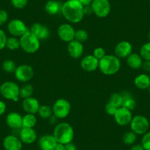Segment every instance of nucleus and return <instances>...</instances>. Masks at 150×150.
I'll use <instances>...</instances> for the list:
<instances>
[{"mask_svg": "<svg viewBox=\"0 0 150 150\" xmlns=\"http://www.w3.org/2000/svg\"><path fill=\"white\" fill-rule=\"evenodd\" d=\"M61 13L66 21L72 24L81 22L85 16L84 7L77 0H67L61 7Z\"/></svg>", "mask_w": 150, "mask_h": 150, "instance_id": "f257e3e1", "label": "nucleus"}, {"mask_svg": "<svg viewBox=\"0 0 150 150\" xmlns=\"http://www.w3.org/2000/svg\"><path fill=\"white\" fill-rule=\"evenodd\" d=\"M121 66L120 58L112 54H106L99 61V69L103 74L107 76H111L118 73Z\"/></svg>", "mask_w": 150, "mask_h": 150, "instance_id": "f03ea898", "label": "nucleus"}, {"mask_svg": "<svg viewBox=\"0 0 150 150\" xmlns=\"http://www.w3.org/2000/svg\"><path fill=\"white\" fill-rule=\"evenodd\" d=\"M52 135L58 144L65 145L73 141L74 138V130L71 125L69 123L60 122L54 127Z\"/></svg>", "mask_w": 150, "mask_h": 150, "instance_id": "7ed1b4c3", "label": "nucleus"}, {"mask_svg": "<svg viewBox=\"0 0 150 150\" xmlns=\"http://www.w3.org/2000/svg\"><path fill=\"white\" fill-rule=\"evenodd\" d=\"M19 40L20 48L27 54H34L40 49L41 41L30 30L20 37Z\"/></svg>", "mask_w": 150, "mask_h": 150, "instance_id": "20e7f679", "label": "nucleus"}, {"mask_svg": "<svg viewBox=\"0 0 150 150\" xmlns=\"http://www.w3.org/2000/svg\"><path fill=\"white\" fill-rule=\"evenodd\" d=\"M20 87L16 83L6 81L0 86V94L8 100L18 102L19 99Z\"/></svg>", "mask_w": 150, "mask_h": 150, "instance_id": "39448f33", "label": "nucleus"}, {"mask_svg": "<svg viewBox=\"0 0 150 150\" xmlns=\"http://www.w3.org/2000/svg\"><path fill=\"white\" fill-rule=\"evenodd\" d=\"M52 108L53 116L57 119H66L70 114L71 106L67 99L60 98L55 101Z\"/></svg>", "mask_w": 150, "mask_h": 150, "instance_id": "423d86ee", "label": "nucleus"}, {"mask_svg": "<svg viewBox=\"0 0 150 150\" xmlns=\"http://www.w3.org/2000/svg\"><path fill=\"white\" fill-rule=\"evenodd\" d=\"M131 131L136 135H144L148 132L149 128V122L146 116L143 115H136L133 116L130 124Z\"/></svg>", "mask_w": 150, "mask_h": 150, "instance_id": "0eeeda50", "label": "nucleus"}, {"mask_svg": "<svg viewBox=\"0 0 150 150\" xmlns=\"http://www.w3.org/2000/svg\"><path fill=\"white\" fill-rule=\"evenodd\" d=\"M92 12L99 18H105L111 11L109 0H93L91 4Z\"/></svg>", "mask_w": 150, "mask_h": 150, "instance_id": "6e6552de", "label": "nucleus"}, {"mask_svg": "<svg viewBox=\"0 0 150 150\" xmlns=\"http://www.w3.org/2000/svg\"><path fill=\"white\" fill-rule=\"evenodd\" d=\"M15 78L21 83H27L34 77V69L28 64H22L17 66L15 72Z\"/></svg>", "mask_w": 150, "mask_h": 150, "instance_id": "1a4fd4ad", "label": "nucleus"}, {"mask_svg": "<svg viewBox=\"0 0 150 150\" xmlns=\"http://www.w3.org/2000/svg\"><path fill=\"white\" fill-rule=\"evenodd\" d=\"M29 29L22 20L13 19L10 21L8 24V31L13 37L20 38L25 34Z\"/></svg>", "mask_w": 150, "mask_h": 150, "instance_id": "9d476101", "label": "nucleus"}, {"mask_svg": "<svg viewBox=\"0 0 150 150\" xmlns=\"http://www.w3.org/2000/svg\"><path fill=\"white\" fill-rule=\"evenodd\" d=\"M75 32L76 30L71 24L69 23H64L59 26L57 33L59 38L61 41H63V42L69 43L74 40Z\"/></svg>", "mask_w": 150, "mask_h": 150, "instance_id": "9b49d317", "label": "nucleus"}, {"mask_svg": "<svg viewBox=\"0 0 150 150\" xmlns=\"http://www.w3.org/2000/svg\"><path fill=\"white\" fill-rule=\"evenodd\" d=\"M132 111L124 107H121L116 110L115 114L113 115V118L117 124L119 126H127L129 125L131 120L132 119Z\"/></svg>", "mask_w": 150, "mask_h": 150, "instance_id": "f8f14e48", "label": "nucleus"}, {"mask_svg": "<svg viewBox=\"0 0 150 150\" xmlns=\"http://www.w3.org/2000/svg\"><path fill=\"white\" fill-rule=\"evenodd\" d=\"M115 55L119 58H127L132 53V46L129 41H122L118 43L114 49Z\"/></svg>", "mask_w": 150, "mask_h": 150, "instance_id": "ddd939ff", "label": "nucleus"}, {"mask_svg": "<svg viewBox=\"0 0 150 150\" xmlns=\"http://www.w3.org/2000/svg\"><path fill=\"white\" fill-rule=\"evenodd\" d=\"M33 34H34L40 41L48 39L50 35V31L47 26L40 23H34L29 29Z\"/></svg>", "mask_w": 150, "mask_h": 150, "instance_id": "4468645a", "label": "nucleus"}, {"mask_svg": "<svg viewBox=\"0 0 150 150\" xmlns=\"http://www.w3.org/2000/svg\"><path fill=\"white\" fill-rule=\"evenodd\" d=\"M99 61L93 54H88L82 59L80 66L85 71L93 72L99 69Z\"/></svg>", "mask_w": 150, "mask_h": 150, "instance_id": "2eb2a0df", "label": "nucleus"}, {"mask_svg": "<svg viewBox=\"0 0 150 150\" xmlns=\"http://www.w3.org/2000/svg\"><path fill=\"white\" fill-rule=\"evenodd\" d=\"M22 144L20 138L14 135H8L5 136L2 142L5 150H21Z\"/></svg>", "mask_w": 150, "mask_h": 150, "instance_id": "dca6fc26", "label": "nucleus"}, {"mask_svg": "<svg viewBox=\"0 0 150 150\" xmlns=\"http://www.w3.org/2000/svg\"><path fill=\"white\" fill-rule=\"evenodd\" d=\"M37 133L33 128L22 127L20 129L18 138L23 144H32L37 140Z\"/></svg>", "mask_w": 150, "mask_h": 150, "instance_id": "f3484780", "label": "nucleus"}, {"mask_svg": "<svg viewBox=\"0 0 150 150\" xmlns=\"http://www.w3.org/2000/svg\"><path fill=\"white\" fill-rule=\"evenodd\" d=\"M67 52L69 56L74 59H78L83 56L84 52V47L83 43L78 41L74 40L71 42L68 43Z\"/></svg>", "mask_w": 150, "mask_h": 150, "instance_id": "a211bd4d", "label": "nucleus"}, {"mask_svg": "<svg viewBox=\"0 0 150 150\" xmlns=\"http://www.w3.org/2000/svg\"><path fill=\"white\" fill-rule=\"evenodd\" d=\"M38 144L41 150H54L57 142L53 135L46 134L38 139Z\"/></svg>", "mask_w": 150, "mask_h": 150, "instance_id": "6ab92c4d", "label": "nucleus"}, {"mask_svg": "<svg viewBox=\"0 0 150 150\" xmlns=\"http://www.w3.org/2000/svg\"><path fill=\"white\" fill-rule=\"evenodd\" d=\"M40 106L38 100L33 96L23 99L22 101V108L27 113L35 115L38 113Z\"/></svg>", "mask_w": 150, "mask_h": 150, "instance_id": "aec40b11", "label": "nucleus"}, {"mask_svg": "<svg viewBox=\"0 0 150 150\" xmlns=\"http://www.w3.org/2000/svg\"><path fill=\"white\" fill-rule=\"evenodd\" d=\"M6 124L11 129H20L22 128V116L18 112H9L6 116Z\"/></svg>", "mask_w": 150, "mask_h": 150, "instance_id": "412c9836", "label": "nucleus"}, {"mask_svg": "<svg viewBox=\"0 0 150 150\" xmlns=\"http://www.w3.org/2000/svg\"><path fill=\"white\" fill-rule=\"evenodd\" d=\"M143 62L144 60L138 53H133L129 54L127 57V64L130 69H134V70H138L142 67Z\"/></svg>", "mask_w": 150, "mask_h": 150, "instance_id": "4be33fe9", "label": "nucleus"}, {"mask_svg": "<svg viewBox=\"0 0 150 150\" xmlns=\"http://www.w3.org/2000/svg\"><path fill=\"white\" fill-rule=\"evenodd\" d=\"M134 85L140 90H147L150 86V76L146 74H141L135 77Z\"/></svg>", "mask_w": 150, "mask_h": 150, "instance_id": "5701e85b", "label": "nucleus"}, {"mask_svg": "<svg viewBox=\"0 0 150 150\" xmlns=\"http://www.w3.org/2000/svg\"><path fill=\"white\" fill-rule=\"evenodd\" d=\"M61 7L60 2L56 0H50L46 3L44 9L49 15H56L61 11Z\"/></svg>", "mask_w": 150, "mask_h": 150, "instance_id": "b1692460", "label": "nucleus"}, {"mask_svg": "<svg viewBox=\"0 0 150 150\" xmlns=\"http://www.w3.org/2000/svg\"><path fill=\"white\" fill-rule=\"evenodd\" d=\"M122 95L123 96L122 107L131 111L135 109V107H136V102L134 99V98L132 97L131 93L129 92H124V93H122Z\"/></svg>", "mask_w": 150, "mask_h": 150, "instance_id": "393cba45", "label": "nucleus"}, {"mask_svg": "<svg viewBox=\"0 0 150 150\" xmlns=\"http://www.w3.org/2000/svg\"><path fill=\"white\" fill-rule=\"evenodd\" d=\"M37 123V118L35 115L27 113L22 116V127L33 128Z\"/></svg>", "mask_w": 150, "mask_h": 150, "instance_id": "a878e982", "label": "nucleus"}, {"mask_svg": "<svg viewBox=\"0 0 150 150\" xmlns=\"http://www.w3.org/2000/svg\"><path fill=\"white\" fill-rule=\"evenodd\" d=\"M34 93V88L31 84L26 83L24 86L20 88L19 90V97L24 99L27 98L31 97Z\"/></svg>", "mask_w": 150, "mask_h": 150, "instance_id": "bb28decb", "label": "nucleus"}, {"mask_svg": "<svg viewBox=\"0 0 150 150\" xmlns=\"http://www.w3.org/2000/svg\"><path fill=\"white\" fill-rule=\"evenodd\" d=\"M38 114L42 119H49L50 117L53 116L52 108L47 105H41L39 110L38 111Z\"/></svg>", "mask_w": 150, "mask_h": 150, "instance_id": "cd10ccee", "label": "nucleus"}, {"mask_svg": "<svg viewBox=\"0 0 150 150\" xmlns=\"http://www.w3.org/2000/svg\"><path fill=\"white\" fill-rule=\"evenodd\" d=\"M108 102L112 104V105H114L116 108H121L122 107V104H123V96H122V93H113L110 95Z\"/></svg>", "mask_w": 150, "mask_h": 150, "instance_id": "c85d7f7f", "label": "nucleus"}, {"mask_svg": "<svg viewBox=\"0 0 150 150\" xmlns=\"http://www.w3.org/2000/svg\"><path fill=\"white\" fill-rule=\"evenodd\" d=\"M6 48L12 51L18 50L20 48V40L18 38L13 37V36L8 38L6 42Z\"/></svg>", "mask_w": 150, "mask_h": 150, "instance_id": "c756f323", "label": "nucleus"}, {"mask_svg": "<svg viewBox=\"0 0 150 150\" xmlns=\"http://www.w3.org/2000/svg\"><path fill=\"white\" fill-rule=\"evenodd\" d=\"M137 135L132 131L126 132L122 136V141L126 145H133L136 141Z\"/></svg>", "mask_w": 150, "mask_h": 150, "instance_id": "7c9ffc66", "label": "nucleus"}, {"mask_svg": "<svg viewBox=\"0 0 150 150\" xmlns=\"http://www.w3.org/2000/svg\"><path fill=\"white\" fill-rule=\"evenodd\" d=\"M16 68V64L12 60H5L2 65V70L7 73H14Z\"/></svg>", "mask_w": 150, "mask_h": 150, "instance_id": "2f4dec72", "label": "nucleus"}, {"mask_svg": "<svg viewBox=\"0 0 150 150\" xmlns=\"http://www.w3.org/2000/svg\"><path fill=\"white\" fill-rule=\"evenodd\" d=\"M139 54L144 60H150V41L141 46Z\"/></svg>", "mask_w": 150, "mask_h": 150, "instance_id": "473e14b6", "label": "nucleus"}, {"mask_svg": "<svg viewBox=\"0 0 150 150\" xmlns=\"http://www.w3.org/2000/svg\"><path fill=\"white\" fill-rule=\"evenodd\" d=\"M88 38V33L86 30L83 29H79L75 32V38L74 40L78 41L80 42H86Z\"/></svg>", "mask_w": 150, "mask_h": 150, "instance_id": "72a5a7b5", "label": "nucleus"}, {"mask_svg": "<svg viewBox=\"0 0 150 150\" xmlns=\"http://www.w3.org/2000/svg\"><path fill=\"white\" fill-rule=\"evenodd\" d=\"M141 144L145 150H150V131L143 135Z\"/></svg>", "mask_w": 150, "mask_h": 150, "instance_id": "f704fd0d", "label": "nucleus"}, {"mask_svg": "<svg viewBox=\"0 0 150 150\" xmlns=\"http://www.w3.org/2000/svg\"><path fill=\"white\" fill-rule=\"evenodd\" d=\"M11 5L16 9H23L28 3V0H11Z\"/></svg>", "mask_w": 150, "mask_h": 150, "instance_id": "c9c22d12", "label": "nucleus"}, {"mask_svg": "<svg viewBox=\"0 0 150 150\" xmlns=\"http://www.w3.org/2000/svg\"><path fill=\"white\" fill-rule=\"evenodd\" d=\"M93 55L96 57V59H98L99 60H100L101 59L103 58L105 55H106V52L105 50L102 47H96L93 52Z\"/></svg>", "mask_w": 150, "mask_h": 150, "instance_id": "e433bc0d", "label": "nucleus"}, {"mask_svg": "<svg viewBox=\"0 0 150 150\" xmlns=\"http://www.w3.org/2000/svg\"><path fill=\"white\" fill-rule=\"evenodd\" d=\"M7 39L8 38L5 31L0 28V50H2L6 47Z\"/></svg>", "mask_w": 150, "mask_h": 150, "instance_id": "4c0bfd02", "label": "nucleus"}, {"mask_svg": "<svg viewBox=\"0 0 150 150\" xmlns=\"http://www.w3.org/2000/svg\"><path fill=\"white\" fill-rule=\"evenodd\" d=\"M105 112H106L108 115L113 116V115L115 114V112H116V110H117L118 108H116L114 105H112V104L110 103V102H108V103L106 104V105H105Z\"/></svg>", "mask_w": 150, "mask_h": 150, "instance_id": "58836bf2", "label": "nucleus"}, {"mask_svg": "<svg viewBox=\"0 0 150 150\" xmlns=\"http://www.w3.org/2000/svg\"><path fill=\"white\" fill-rule=\"evenodd\" d=\"M8 20V13L5 10H0V27L5 24Z\"/></svg>", "mask_w": 150, "mask_h": 150, "instance_id": "ea45409f", "label": "nucleus"}, {"mask_svg": "<svg viewBox=\"0 0 150 150\" xmlns=\"http://www.w3.org/2000/svg\"><path fill=\"white\" fill-rule=\"evenodd\" d=\"M141 68L144 69V71L150 73V60H144Z\"/></svg>", "mask_w": 150, "mask_h": 150, "instance_id": "a19ab883", "label": "nucleus"}, {"mask_svg": "<svg viewBox=\"0 0 150 150\" xmlns=\"http://www.w3.org/2000/svg\"><path fill=\"white\" fill-rule=\"evenodd\" d=\"M7 110L6 104L3 101L0 100V116L3 115Z\"/></svg>", "mask_w": 150, "mask_h": 150, "instance_id": "79ce46f5", "label": "nucleus"}, {"mask_svg": "<svg viewBox=\"0 0 150 150\" xmlns=\"http://www.w3.org/2000/svg\"><path fill=\"white\" fill-rule=\"evenodd\" d=\"M83 7L90 6L93 0H77Z\"/></svg>", "mask_w": 150, "mask_h": 150, "instance_id": "37998d69", "label": "nucleus"}, {"mask_svg": "<svg viewBox=\"0 0 150 150\" xmlns=\"http://www.w3.org/2000/svg\"><path fill=\"white\" fill-rule=\"evenodd\" d=\"M130 150H145L144 148L143 147V146L141 145V144H133L131 146Z\"/></svg>", "mask_w": 150, "mask_h": 150, "instance_id": "c03bdc74", "label": "nucleus"}, {"mask_svg": "<svg viewBox=\"0 0 150 150\" xmlns=\"http://www.w3.org/2000/svg\"><path fill=\"white\" fill-rule=\"evenodd\" d=\"M65 146H66V150H77L76 145H75L74 144H73L72 142L67 144H65Z\"/></svg>", "mask_w": 150, "mask_h": 150, "instance_id": "a18cd8bd", "label": "nucleus"}, {"mask_svg": "<svg viewBox=\"0 0 150 150\" xmlns=\"http://www.w3.org/2000/svg\"><path fill=\"white\" fill-rule=\"evenodd\" d=\"M54 150H66V146H65L64 144H58V143H57V146H56Z\"/></svg>", "mask_w": 150, "mask_h": 150, "instance_id": "49530a36", "label": "nucleus"}, {"mask_svg": "<svg viewBox=\"0 0 150 150\" xmlns=\"http://www.w3.org/2000/svg\"><path fill=\"white\" fill-rule=\"evenodd\" d=\"M148 38H149V40L150 41V30H149V33H148Z\"/></svg>", "mask_w": 150, "mask_h": 150, "instance_id": "de8ad7c7", "label": "nucleus"}, {"mask_svg": "<svg viewBox=\"0 0 150 150\" xmlns=\"http://www.w3.org/2000/svg\"><path fill=\"white\" fill-rule=\"evenodd\" d=\"M147 91H148V92H149V93H150V86H149V87L148 88V89H147Z\"/></svg>", "mask_w": 150, "mask_h": 150, "instance_id": "09e8293b", "label": "nucleus"}, {"mask_svg": "<svg viewBox=\"0 0 150 150\" xmlns=\"http://www.w3.org/2000/svg\"><path fill=\"white\" fill-rule=\"evenodd\" d=\"M21 150H25V149H21Z\"/></svg>", "mask_w": 150, "mask_h": 150, "instance_id": "8fccbe9b", "label": "nucleus"}, {"mask_svg": "<svg viewBox=\"0 0 150 150\" xmlns=\"http://www.w3.org/2000/svg\"><path fill=\"white\" fill-rule=\"evenodd\" d=\"M149 76H150V75H149Z\"/></svg>", "mask_w": 150, "mask_h": 150, "instance_id": "3c124183", "label": "nucleus"}]
</instances>
